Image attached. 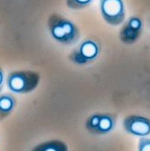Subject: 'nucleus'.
Returning a JSON list of instances; mask_svg holds the SVG:
<instances>
[{
  "instance_id": "obj_3",
  "label": "nucleus",
  "mask_w": 150,
  "mask_h": 151,
  "mask_svg": "<svg viewBox=\"0 0 150 151\" xmlns=\"http://www.w3.org/2000/svg\"><path fill=\"white\" fill-rule=\"evenodd\" d=\"M100 45L98 41L86 39L80 43L69 54V60L78 66L89 65L96 61L100 53Z\"/></svg>"
},
{
  "instance_id": "obj_12",
  "label": "nucleus",
  "mask_w": 150,
  "mask_h": 151,
  "mask_svg": "<svg viewBox=\"0 0 150 151\" xmlns=\"http://www.w3.org/2000/svg\"><path fill=\"white\" fill-rule=\"evenodd\" d=\"M4 79H5L4 72H3V70H2V68L0 67V91H2L3 86H4Z\"/></svg>"
},
{
  "instance_id": "obj_5",
  "label": "nucleus",
  "mask_w": 150,
  "mask_h": 151,
  "mask_svg": "<svg viewBox=\"0 0 150 151\" xmlns=\"http://www.w3.org/2000/svg\"><path fill=\"white\" fill-rule=\"evenodd\" d=\"M117 115L112 113H94L88 117L85 128L93 135H106L115 129Z\"/></svg>"
},
{
  "instance_id": "obj_10",
  "label": "nucleus",
  "mask_w": 150,
  "mask_h": 151,
  "mask_svg": "<svg viewBox=\"0 0 150 151\" xmlns=\"http://www.w3.org/2000/svg\"><path fill=\"white\" fill-rule=\"evenodd\" d=\"M94 0H66L67 7L73 10H80L89 7Z\"/></svg>"
},
{
  "instance_id": "obj_6",
  "label": "nucleus",
  "mask_w": 150,
  "mask_h": 151,
  "mask_svg": "<svg viewBox=\"0 0 150 151\" xmlns=\"http://www.w3.org/2000/svg\"><path fill=\"white\" fill-rule=\"evenodd\" d=\"M143 28V19L138 16L131 17L122 24L118 33V38L124 45H133L140 38Z\"/></svg>"
},
{
  "instance_id": "obj_4",
  "label": "nucleus",
  "mask_w": 150,
  "mask_h": 151,
  "mask_svg": "<svg viewBox=\"0 0 150 151\" xmlns=\"http://www.w3.org/2000/svg\"><path fill=\"white\" fill-rule=\"evenodd\" d=\"M100 10L102 18L110 25L118 26L125 22L124 0H100Z\"/></svg>"
},
{
  "instance_id": "obj_11",
  "label": "nucleus",
  "mask_w": 150,
  "mask_h": 151,
  "mask_svg": "<svg viewBox=\"0 0 150 151\" xmlns=\"http://www.w3.org/2000/svg\"><path fill=\"white\" fill-rule=\"evenodd\" d=\"M139 151H150V139L140 138L138 146Z\"/></svg>"
},
{
  "instance_id": "obj_9",
  "label": "nucleus",
  "mask_w": 150,
  "mask_h": 151,
  "mask_svg": "<svg viewBox=\"0 0 150 151\" xmlns=\"http://www.w3.org/2000/svg\"><path fill=\"white\" fill-rule=\"evenodd\" d=\"M31 151H69V147L62 140L52 139L37 144Z\"/></svg>"
},
{
  "instance_id": "obj_2",
  "label": "nucleus",
  "mask_w": 150,
  "mask_h": 151,
  "mask_svg": "<svg viewBox=\"0 0 150 151\" xmlns=\"http://www.w3.org/2000/svg\"><path fill=\"white\" fill-rule=\"evenodd\" d=\"M40 81L41 76L38 73L31 70H21L10 73L6 79V84L13 92L26 94L34 91Z\"/></svg>"
},
{
  "instance_id": "obj_1",
  "label": "nucleus",
  "mask_w": 150,
  "mask_h": 151,
  "mask_svg": "<svg viewBox=\"0 0 150 151\" xmlns=\"http://www.w3.org/2000/svg\"><path fill=\"white\" fill-rule=\"evenodd\" d=\"M47 26L52 37L61 45H72L80 40V32L78 25L58 13L50 15Z\"/></svg>"
},
{
  "instance_id": "obj_8",
  "label": "nucleus",
  "mask_w": 150,
  "mask_h": 151,
  "mask_svg": "<svg viewBox=\"0 0 150 151\" xmlns=\"http://www.w3.org/2000/svg\"><path fill=\"white\" fill-rule=\"evenodd\" d=\"M17 99L13 94L5 93L0 95V120L6 119L16 108Z\"/></svg>"
},
{
  "instance_id": "obj_7",
  "label": "nucleus",
  "mask_w": 150,
  "mask_h": 151,
  "mask_svg": "<svg viewBox=\"0 0 150 151\" xmlns=\"http://www.w3.org/2000/svg\"><path fill=\"white\" fill-rule=\"evenodd\" d=\"M123 129L130 135L146 138L150 135V119L138 114L128 115L123 119Z\"/></svg>"
}]
</instances>
